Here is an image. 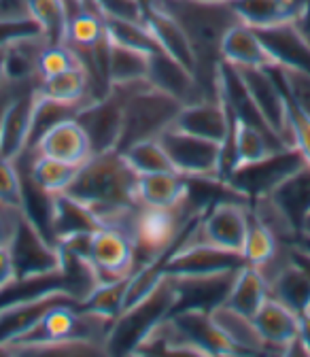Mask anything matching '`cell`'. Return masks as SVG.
Segmentation results:
<instances>
[{
	"label": "cell",
	"mask_w": 310,
	"mask_h": 357,
	"mask_svg": "<svg viewBox=\"0 0 310 357\" xmlns=\"http://www.w3.org/2000/svg\"><path fill=\"white\" fill-rule=\"evenodd\" d=\"M270 298L268 281L257 271L255 266L245 264L226 298V304L232 306L234 310L242 312L247 317H255V312L261 308V304Z\"/></svg>",
	"instance_id": "1f68e13d"
},
{
	"label": "cell",
	"mask_w": 310,
	"mask_h": 357,
	"mask_svg": "<svg viewBox=\"0 0 310 357\" xmlns=\"http://www.w3.org/2000/svg\"><path fill=\"white\" fill-rule=\"evenodd\" d=\"M160 7L170 13L187 34L196 54V77L204 96L219 98L221 40L234 24L240 22L238 15L230 3L212 0H160Z\"/></svg>",
	"instance_id": "7a4b0ae2"
},
{
	"label": "cell",
	"mask_w": 310,
	"mask_h": 357,
	"mask_svg": "<svg viewBox=\"0 0 310 357\" xmlns=\"http://www.w3.org/2000/svg\"><path fill=\"white\" fill-rule=\"evenodd\" d=\"M107 73H109L111 85L143 83V81H147V73H149V56L109 40Z\"/></svg>",
	"instance_id": "e575fe53"
},
{
	"label": "cell",
	"mask_w": 310,
	"mask_h": 357,
	"mask_svg": "<svg viewBox=\"0 0 310 357\" xmlns=\"http://www.w3.org/2000/svg\"><path fill=\"white\" fill-rule=\"evenodd\" d=\"M77 64H79V58L72 52L70 45H66V43L45 45V50L40 52V58H38V77L47 79V77L60 75Z\"/></svg>",
	"instance_id": "60d3db41"
},
{
	"label": "cell",
	"mask_w": 310,
	"mask_h": 357,
	"mask_svg": "<svg viewBox=\"0 0 310 357\" xmlns=\"http://www.w3.org/2000/svg\"><path fill=\"white\" fill-rule=\"evenodd\" d=\"M181 102L160 92L149 81L132 85L123 105V123L117 151L139 141L157 139L164 130L172 126L181 111Z\"/></svg>",
	"instance_id": "3957f363"
},
{
	"label": "cell",
	"mask_w": 310,
	"mask_h": 357,
	"mask_svg": "<svg viewBox=\"0 0 310 357\" xmlns=\"http://www.w3.org/2000/svg\"><path fill=\"white\" fill-rule=\"evenodd\" d=\"M125 162L132 166L137 174H151V172H170L174 170L166 149L162 147L160 139H147V141H139L134 145L125 147L123 151H119Z\"/></svg>",
	"instance_id": "74e56055"
},
{
	"label": "cell",
	"mask_w": 310,
	"mask_h": 357,
	"mask_svg": "<svg viewBox=\"0 0 310 357\" xmlns=\"http://www.w3.org/2000/svg\"><path fill=\"white\" fill-rule=\"evenodd\" d=\"M17 164L22 166V170L32 178V181L49 196L56 194H64L68 190V185L72 183V178L79 170V166L42 155L36 151H26Z\"/></svg>",
	"instance_id": "4316f807"
},
{
	"label": "cell",
	"mask_w": 310,
	"mask_h": 357,
	"mask_svg": "<svg viewBox=\"0 0 310 357\" xmlns=\"http://www.w3.org/2000/svg\"><path fill=\"white\" fill-rule=\"evenodd\" d=\"M137 178L139 174L119 151L94 153L79 166L66 194L83 202L102 226L125 230L139 206Z\"/></svg>",
	"instance_id": "6da1fadb"
},
{
	"label": "cell",
	"mask_w": 310,
	"mask_h": 357,
	"mask_svg": "<svg viewBox=\"0 0 310 357\" xmlns=\"http://www.w3.org/2000/svg\"><path fill=\"white\" fill-rule=\"evenodd\" d=\"M238 271L217 273V275H198V277H172V275H168V279L176 291V308L212 310L215 306L224 304Z\"/></svg>",
	"instance_id": "d6986e66"
},
{
	"label": "cell",
	"mask_w": 310,
	"mask_h": 357,
	"mask_svg": "<svg viewBox=\"0 0 310 357\" xmlns=\"http://www.w3.org/2000/svg\"><path fill=\"white\" fill-rule=\"evenodd\" d=\"M30 151L49 155L75 166H81L87 158L92 155L90 141H87L81 123L75 117H66L54 123L42 137L34 143Z\"/></svg>",
	"instance_id": "ffe728a7"
},
{
	"label": "cell",
	"mask_w": 310,
	"mask_h": 357,
	"mask_svg": "<svg viewBox=\"0 0 310 357\" xmlns=\"http://www.w3.org/2000/svg\"><path fill=\"white\" fill-rule=\"evenodd\" d=\"M245 266L242 253L215 247L204 241H189L185 234L174 245L164 261L166 275L172 277H198L238 271Z\"/></svg>",
	"instance_id": "4fadbf2b"
},
{
	"label": "cell",
	"mask_w": 310,
	"mask_h": 357,
	"mask_svg": "<svg viewBox=\"0 0 310 357\" xmlns=\"http://www.w3.org/2000/svg\"><path fill=\"white\" fill-rule=\"evenodd\" d=\"M143 24L153 34L155 43L160 45V50H164L176 62H181L194 75L198 73V62H196V54H194L192 43H189L187 34L183 32V28L176 24V20L170 13H166L160 5L145 9L143 11Z\"/></svg>",
	"instance_id": "603a6c76"
},
{
	"label": "cell",
	"mask_w": 310,
	"mask_h": 357,
	"mask_svg": "<svg viewBox=\"0 0 310 357\" xmlns=\"http://www.w3.org/2000/svg\"><path fill=\"white\" fill-rule=\"evenodd\" d=\"M130 89L132 85H111L107 96L90 100L77 111L75 119L81 123L87 141H90L92 155L117 151L123 123V105Z\"/></svg>",
	"instance_id": "ba28073f"
},
{
	"label": "cell",
	"mask_w": 310,
	"mask_h": 357,
	"mask_svg": "<svg viewBox=\"0 0 310 357\" xmlns=\"http://www.w3.org/2000/svg\"><path fill=\"white\" fill-rule=\"evenodd\" d=\"M302 0H232L230 7L238 20L251 28H270L295 17Z\"/></svg>",
	"instance_id": "4dcf8cb0"
},
{
	"label": "cell",
	"mask_w": 310,
	"mask_h": 357,
	"mask_svg": "<svg viewBox=\"0 0 310 357\" xmlns=\"http://www.w3.org/2000/svg\"><path fill=\"white\" fill-rule=\"evenodd\" d=\"M189 196V176L170 170L139 174L137 178V202L153 208L183 206Z\"/></svg>",
	"instance_id": "cb8c5ba5"
},
{
	"label": "cell",
	"mask_w": 310,
	"mask_h": 357,
	"mask_svg": "<svg viewBox=\"0 0 310 357\" xmlns=\"http://www.w3.org/2000/svg\"><path fill=\"white\" fill-rule=\"evenodd\" d=\"M98 283L125 279L137 268V251L127 230L117 226H100L90 236L87 251Z\"/></svg>",
	"instance_id": "5bb4252c"
},
{
	"label": "cell",
	"mask_w": 310,
	"mask_h": 357,
	"mask_svg": "<svg viewBox=\"0 0 310 357\" xmlns=\"http://www.w3.org/2000/svg\"><path fill=\"white\" fill-rule=\"evenodd\" d=\"M36 85L26 83L9 102L3 121H0V155L9 160H20L30 147V134L36 107Z\"/></svg>",
	"instance_id": "9a60e30c"
},
{
	"label": "cell",
	"mask_w": 310,
	"mask_h": 357,
	"mask_svg": "<svg viewBox=\"0 0 310 357\" xmlns=\"http://www.w3.org/2000/svg\"><path fill=\"white\" fill-rule=\"evenodd\" d=\"M132 3H137V5L145 11V9L157 7V5H160V0H132Z\"/></svg>",
	"instance_id": "681fc988"
},
{
	"label": "cell",
	"mask_w": 310,
	"mask_h": 357,
	"mask_svg": "<svg viewBox=\"0 0 310 357\" xmlns=\"http://www.w3.org/2000/svg\"><path fill=\"white\" fill-rule=\"evenodd\" d=\"M9 251L15 264L17 281L62 275L60 245L54 243L28 215H20Z\"/></svg>",
	"instance_id": "8992f818"
},
{
	"label": "cell",
	"mask_w": 310,
	"mask_h": 357,
	"mask_svg": "<svg viewBox=\"0 0 310 357\" xmlns=\"http://www.w3.org/2000/svg\"><path fill=\"white\" fill-rule=\"evenodd\" d=\"M147 81L153 87H157L160 92L176 98L181 105H189L206 98L196 75L187 70L181 62L170 58L164 50H155L153 54H149Z\"/></svg>",
	"instance_id": "ac0fdd59"
},
{
	"label": "cell",
	"mask_w": 310,
	"mask_h": 357,
	"mask_svg": "<svg viewBox=\"0 0 310 357\" xmlns=\"http://www.w3.org/2000/svg\"><path fill=\"white\" fill-rule=\"evenodd\" d=\"M289 123H291L293 147L304 155L306 164L310 166V115L304 113L302 109H297L291 100H289Z\"/></svg>",
	"instance_id": "7bdbcfd3"
},
{
	"label": "cell",
	"mask_w": 310,
	"mask_h": 357,
	"mask_svg": "<svg viewBox=\"0 0 310 357\" xmlns=\"http://www.w3.org/2000/svg\"><path fill=\"white\" fill-rule=\"evenodd\" d=\"M22 85H15V83H5L3 87H0V121H3V115H5V111H7V107H9V102L13 100V96L17 94V89H20Z\"/></svg>",
	"instance_id": "c3c4849f"
},
{
	"label": "cell",
	"mask_w": 310,
	"mask_h": 357,
	"mask_svg": "<svg viewBox=\"0 0 310 357\" xmlns=\"http://www.w3.org/2000/svg\"><path fill=\"white\" fill-rule=\"evenodd\" d=\"M0 11H3V13H9V11H5V7H3V5H0Z\"/></svg>",
	"instance_id": "f5cc1de1"
},
{
	"label": "cell",
	"mask_w": 310,
	"mask_h": 357,
	"mask_svg": "<svg viewBox=\"0 0 310 357\" xmlns=\"http://www.w3.org/2000/svg\"><path fill=\"white\" fill-rule=\"evenodd\" d=\"M172 353H208L232 355L234 344L217 328L210 310L204 308H176L170 312Z\"/></svg>",
	"instance_id": "8fae6325"
},
{
	"label": "cell",
	"mask_w": 310,
	"mask_h": 357,
	"mask_svg": "<svg viewBox=\"0 0 310 357\" xmlns=\"http://www.w3.org/2000/svg\"><path fill=\"white\" fill-rule=\"evenodd\" d=\"M236 70L261 119L268 123V128L285 145L293 147L291 123H289V100L285 96L277 68H236Z\"/></svg>",
	"instance_id": "30bf717a"
},
{
	"label": "cell",
	"mask_w": 310,
	"mask_h": 357,
	"mask_svg": "<svg viewBox=\"0 0 310 357\" xmlns=\"http://www.w3.org/2000/svg\"><path fill=\"white\" fill-rule=\"evenodd\" d=\"M302 166H306L304 155L295 147H285L257 162L236 166L226 178V183L251 204L253 200L274 192L287 176Z\"/></svg>",
	"instance_id": "52a82bcc"
},
{
	"label": "cell",
	"mask_w": 310,
	"mask_h": 357,
	"mask_svg": "<svg viewBox=\"0 0 310 357\" xmlns=\"http://www.w3.org/2000/svg\"><path fill=\"white\" fill-rule=\"evenodd\" d=\"M257 34L277 68L310 73V45L302 38L291 22L270 28H257Z\"/></svg>",
	"instance_id": "44dd1931"
},
{
	"label": "cell",
	"mask_w": 310,
	"mask_h": 357,
	"mask_svg": "<svg viewBox=\"0 0 310 357\" xmlns=\"http://www.w3.org/2000/svg\"><path fill=\"white\" fill-rule=\"evenodd\" d=\"M251 226V204L236 192L217 198L185 230L189 241H204L215 247L242 253Z\"/></svg>",
	"instance_id": "5b68a950"
},
{
	"label": "cell",
	"mask_w": 310,
	"mask_h": 357,
	"mask_svg": "<svg viewBox=\"0 0 310 357\" xmlns=\"http://www.w3.org/2000/svg\"><path fill=\"white\" fill-rule=\"evenodd\" d=\"M268 289L274 300H279L297 315L310 310V281L293 259V253L291 259L268 279Z\"/></svg>",
	"instance_id": "f1b7e54d"
},
{
	"label": "cell",
	"mask_w": 310,
	"mask_h": 357,
	"mask_svg": "<svg viewBox=\"0 0 310 357\" xmlns=\"http://www.w3.org/2000/svg\"><path fill=\"white\" fill-rule=\"evenodd\" d=\"M7 83V75H5V60H3V50H0V87Z\"/></svg>",
	"instance_id": "f907efd6"
},
{
	"label": "cell",
	"mask_w": 310,
	"mask_h": 357,
	"mask_svg": "<svg viewBox=\"0 0 310 357\" xmlns=\"http://www.w3.org/2000/svg\"><path fill=\"white\" fill-rule=\"evenodd\" d=\"M62 302H79L66 287H52L38 294L20 296L0 302V353L13 347L20 338L36 328L47 310Z\"/></svg>",
	"instance_id": "9c48e42d"
},
{
	"label": "cell",
	"mask_w": 310,
	"mask_h": 357,
	"mask_svg": "<svg viewBox=\"0 0 310 357\" xmlns=\"http://www.w3.org/2000/svg\"><path fill=\"white\" fill-rule=\"evenodd\" d=\"M277 73L287 98L297 109L310 115V73L293 70V68H277Z\"/></svg>",
	"instance_id": "b9f144b4"
},
{
	"label": "cell",
	"mask_w": 310,
	"mask_h": 357,
	"mask_svg": "<svg viewBox=\"0 0 310 357\" xmlns=\"http://www.w3.org/2000/svg\"><path fill=\"white\" fill-rule=\"evenodd\" d=\"M291 24L302 34V38L310 45V0H302V5H300L295 17L291 20Z\"/></svg>",
	"instance_id": "bcb514c9"
},
{
	"label": "cell",
	"mask_w": 310,
	"mask_h": 357,
	"mask_svg": "<svg viewBox=\"0 0 310 357\" xmlns=\"http://www.w3.org/2000/svg\"><path fill=\"white\" fill-rule=\"evenodd\" d=\"M281 245H283V241H279L268 228L261 226V223L257 219H253V215H251V226H249V232H247V238L242 245L245 264L263 268L279 253Z\"/></svg>",
	"instance_id": "f35d334b"
},
{
	"label": "cell",
	"mask_w": 310,
	"mask_h": 357,
	"mask_svg": "<svg viewBox=\"0 0 310 357\" xmlns=\"http://www.w3.org/2000/svg\"><path fill=\"white\" fill-rule=\"evenodd\" d=\"M221 60L234 68H277L255 28L238 22L221 40Z\"/></svg>",
	"instance_id": "7402d4cb"
},
{
	"label": "cell",
	"mask_w": 310,
	"mask_h": 357,
	"mask_svg": "<svg viewBox=\"0 0 310 357\" xmlns=\"http://www.w3.org/2000/svg\"><path fill=\"white\" fill-rule=\"evenodd\" d=\"M0 204L24 213V178L15 160L0 155Z\"/></svg>",
	"instance_id": "ab89813d"
},
{
	"label": "cell",
	"mask_w": 310,
	"mask_h": 357,
	"mask_svg": "<svg viewBox=\"0 0 310 357\" xmlns=\"http://www.w3.org/2000/svg\"><path fill=\"white\" fill-rule=\"evenodd\" d=\"M22 5L47 45L66 43L68 13L64 0H22Z\"/></svg>",
	"instance_id": "836d02e7"
},
{
	"label": "cell",
	"mask_w": 310,
	"mask_h": 357,
	"mask_svg": "<svg viewBox=\"0 0 310 357\" xmlns=\"http://www.w3.org/2000/svg\"><path fill=\"white\" fill-rule=\"evenodd\" d=\"M174 308L176 291L166 275L145 298L125 306L119 312L109 330L104 353H132L141 338L160 321H164Z\"/></svg>",
	"instance_id": "277c9868"
},
{
	"label": "cell",
	"mask_w": 310,
	"mask_h": 357,
	"mask_svg": "<svg viewBox=\"0 0 310 357\" xmlns=\"http://www.w3.org/2000/svg\"><path fill=\"white\" fill-rule=\"evenodd\" d=\"M107 24V36L109 40L123 45V47H132L143 54H153L160 50L153 34L143 24V20H125V17H104Z\"/></svg>",
	"instance_id": "d590c367"
},
{
	"label": "cell",
	"mask_w": 310,
	"mask_h": 357,
	"mask_svg": "<svg viewBox=\"0 0 310 357\" xmlns=\"http://www.w3.org/2000/svg\"><path fill=\"white\" fill-rule=\"evenodd\" d=\"M100 226L102 223L98 221V217L70 194L64 192L54 196L49 217V236L54 243H62L79 234H92Z\"/></svg>",
	"instance_id": "d4e9b609"
},
{
	"label": "cell",
	"mask_w": 310,
	"mask_h": 357,
	"mask_svg": "<svg viewBox=\"0 0 310 357\" xmlns=\"http://www.w3.org/2000/svg\"><path fill=\"white\" fill-rule=\"evenodd\" d=\"M210 317L217 328L226 334V338L234 344L236 353H263V340L255 328L253 317H247L242 312L234 310L226 302L210 310Z\"/></svg>",
	"instance_id": "f546056e"
},
{
	"label": "cell",
	"mask_w": 310,
	"mask_h": 357,
	"mask_svg": "<svg viewBox=\"0 0 310 357\" xmlns=\"http://www.w3.org/2000/svg\"><path fill=\"white\" fill-rule=\"evenodd\" d=\"M255 328L268 353H291L300 336V315L272 296L255 312Z\"/></svg>",
	"instance_id": "e0dca14e"
},
{
	"label": "cell",
	"mask_w": 310,
	"mask_h": 357,
	"mask_svg": "<svg viewBox=\"0 0 310 357\" xmlns=\"http://www.w3.org/2000/svg\"><path fill=\"white\" fill-rule=\"evenodd\" d=\"M36 94L47 100L60 102V105L81 109L83 105L92 100L90 77H87V73L81 64H77L60 75L40 79L36 85Z\"/></svg>",
	"instance_id": "83f0119b"
},
{
	"label": "cell",
	"mask_w": 310,
	"mask_h": 357,
	"mask_svg": "<svg viewBox=\"0 0 310 357\" xmlns=\"http://www.w3.org/2000/svg\"><path fill=\"white\" fill-rule=\"evenodd\" d=\"M212 3H232V0H212Z\"/></svg>",
	"instance_id": "816d5d0a"
},
{
	"label": "cell",
	"mask_w": 310,
	"mask_h": 357,
	"mask_svg": "<svg viewBox=\"0 0 310 357\" xmlns=\"http://www.w3.org/2000/svg\"><path fill=\"white\" fill-rule=\"evenodd\" d=\"M297 344L302 349L304 355H310V310L302 312L300 315V336H297Z\"/></svg>",
	"instance_id": "7dc6e473"
},
{
	"label": "cell",
	"mask_w": 310,
	"mask_h": 357,
	"mask_svg": "<svg viewBox=\"0 0 310 357\" xmlns=\"http://www.w3.org/2000/svg\"><path fill=\"white\" fill-rule=\"evenodd\" d=\"M45 45H47V40L42 38L38 32L11 40L3 50L7 81L15 83V85L38 83L40 81L38 58H40V52L45 50Z\"/></svg>",
	"instance_id": "484cf974"
},
{
	"label": "cell",
	"mask_w": 310,
	"mask_h": 357,
	"mask_svg": "<svg viewBox=\"0 0 310 357\" xmlns=\"http://www.w3.org/2000/svg\"><path fill=\"white\" fill-rule=\"evenodd\" d=\"M17 281V273H15V264L9 251V245L0 247V294H3L7 287H11Z\"/></svg>",
	"instance_id": "f6af8a7d"
},
{
	"label": "cell",
	"mask_w": 310,
	"mask_h": 357,
	"mask_svg": "<svg viewBox=\"0 0 310 357\" xmlns=\"http://www.w3.org/2000/svg\"><path fill=\"white\" fill-rule=\"evenodd\" d=\"M20 215H22V211H15L11 206L0 204V247L11 243Z\"/></svg>",
	"instance_id": "ee69618b"
},
{
	"label": "cell",
	"mask_w": 310,
	"mask_h": 357,
	"mask_svg": "<svg viewBox=\"0 0 310 357\" xmlns=\"http://www.w3.org/2000/svg\"><path fill=\"white\" fill-rule=\"evenodd\" d=\"M157 139L176 172L189 178H219L221 143L194 137V134L176 130L172 126L164 130Z\"/></svg>",
	"instance_id": "7c38bea8"
},
{
	"label": "cell",
	"mask_w": 310,
	"mask_h": 357,
	"mask_svg": "<svg viewBox=\"0 0 310 357\" xmlns=\"http://www.w3.org/2000/svg\"><path fill=\"white\" fill-rule=\"evenodd\" d=\"M172 128L224 145L232 132V113L221 98H204L183 105Z\"/></svg>",
	"instance_id": "2e32d148"
},
{
	"label": "cell",
	"mask_w": 310,
	"mask_h": 357,
	"mask_svg": "<svg viewBox=\"0 0 310 357\" xmlns=\"http://www.w3.org/2000/svg\"><path fill=\"white\" fill-rule=\"evenodd\" d=\"M268 196L283 208V213L297 230L302 219L310 213V166L306 164L295 170Z\"/></svg>",
	"instance_id": "d6a6232c"
},
{
	"label": "cell",
	"mask_w": 310,
	"mask_h": 357,
	"mask_svg": "<svg viewBox=\"0 0 310 357\" xmlns=\"http://www.w3.org/2000/svg\"><path fill=\"white\" fill-rule=\"evenodd\" d=\"M127 279H117V281H104L98 283L90 294H87L79 304L90 310L96 312L100 317H107L111 321L117 319V315L123 310V300H125V289H127Z\"/></svg>",
	"instance_id": "8d00e7d4"
}]
</instances>
